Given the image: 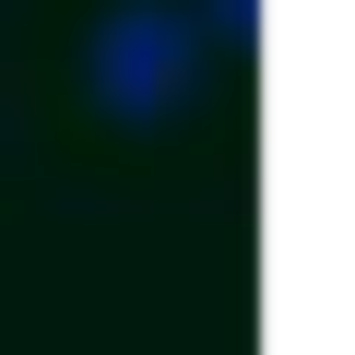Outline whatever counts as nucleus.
Masks as SVG:
<instances>
[{
    "mask_svg": "<svg viewBox=\"0 0 355 355\" xmlns=\"http://www.w3.org/2000/svg\"><path fill=\"white\" fill-rule=\"evenodd\" d=\"M202 60H214V48L190 36L178 0H107L95 36H83V95H95L119 130H166V119H190Z\"/></svg>",
    "mask_w": 355,
    "mask_h": 355,
    "instance_id": "f257e3e1",
    "label": "nucleus"
},
{
    "mask_svg": "<svg viewBox=\"0 0 355 355\" xmlns=\"http://www.w3.org/2000/svg\"><path fill=\"white\" fill-rule=\"evenodd\" d=\"M178 12H190L202 48H249V36H261V0H178Z\"/></svg>",
    "mask_w": 355,
    "mask_h": 355,
    "instance_id": "f03ea898",
    "label": "nucleus"
}]
</instances>
